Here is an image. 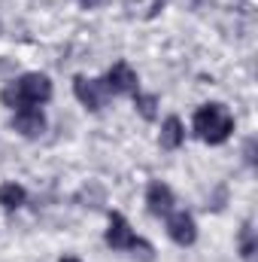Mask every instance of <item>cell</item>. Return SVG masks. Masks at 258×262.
Listing matches in <instances>:
<instances>
[{"mask_svg":"<svg viewBox=\"0 0 258 262\" xmlns=\"http://www.w3.org/2000/svg\"><path fill=\"white\" fill-rule=\"evenodd\" d=\"M52 98V79L46 73H24L18 76L15 82H9L3 92H0V101L12 110H21V107H40Z\"/></svg>","mask_w":258,"mask_h":262,"instance_id":"6da1fadb","label":"cell"},{"mask_svg":"<svg viewBox=\"0 0 258 262\" xmlns=\"http://www.w3.org/2000/svg\"><path fill=\"white\" fill-rule=\"evenodd\" d=\"M194 131L203 143H225L234 131V116L228 113V107L222 104H203L194 113Z\"/></svg>","mask_w":258,"mask_h":262,"instance_id":"7a4b0ae2","label":"cell"},{"mask_svg":"<svg viewBox=\"0 0 258 262\" xmlns=\"http://www.w3.org/2000/svg\"><path fill=\"white\" fill-rule=\"evenodd\" d=\"M107 244H110L113 250H134V256H137V250H140V256H143V259H152V244L134 235V229L128 226V220H125L122 213H110Z\"/></svg>","mask_w":258,"mask_h":262,"instance_id":"3957f363","label":"cell"},{"mask_svg":"<svg viewBox=\"0 0 258 262\" xmlns=\"http://www.w3.org/2000/svg\"><path fill=\"white\" fill-rule=\"evenodd\" d=\"M73 92H76V98H79V104L85 110H100L107 104V95H110L104 79H88V76H76L73 79Z\"/></svg>","mask_w":258,"mask_h":262,"instance_id":"277c9868","label":"cell"},{"mask_svg":"<svg viewBox=\"0 0 258 262\" xmlns=\"http://www.w3.org/2000/svg\"><path fill=\"white\" fill-rule=\"evenodd\" d=\"M167 235L179 244V247H192L197 241V226L189 210H170L167 213Z\"/></svg>","mask_w":258,"mask_h":262,"instance_id":"5b68a950","label":"cell"},{"mask_svg":"<svg viewBox=\"0 0 258 262\" xmlns=\"http://www.w3.org/2000/svg\"><path fill=\"white\" fill-rule=\"evenodd\" d=\"M104 85L113 95H137V73H134V67L128 61H116V64L110 67Z\"/></svg>","mask_w":258,"mask_h":262,"instance_id":"8992f818","label":"cell"},{"mask_svg":"<svg viewBox=\"0 0 258 262\" xmlns=\"http://www.w3.org/2000/svg\"><path fill=\"white\" fill-rule=\"evenodd\" d=\"M12 125H15L18 134H24V137H40L46 131V116L37 107H21V110H15Z\"/></svg>","mask_w":258,"mask_h":262,"instance_id":"52a82bcc","label":"cell"},{"mask_svg":"<svg viewBox=\"0 0 258 262\" xmlns=\"http://www.w3.org/2000/svg\"><path fill=\"white\" fill-rule=\"evenodd\" d=\"M146 204H149V210L155 216H167L173 210V192H170V186L161 183V180H152L149 189H146Z\"/></svg>","mask_w":258,"mask_h":262,"instance_id":"ba28073f","label":"cell"},{"mask_svg":"<svg viewBox=\"0 0 258 262\" xmlns=\"http://www.w3.org/2000/svg\"><path fill=\"white\" fill-rule=\"evenodd\" d=\"M183 140H186V128H183V122H179L176 116H167L164 125H161V146H164V149H179Z\"/></svg>","mask_w":258,"mask_h":262,"instance_id":"9c48e42d","label":"cell"},{"mask_svg":"<svg viewBox=\"0 0 258 262\" xmlns=\"http://www.w3.org/2000/svg\"><path fill=\"white\" fill-rule=\"evenodd\" d=\"M24 198H28V192H24V186H18V183H3V186H0V204H3L6 210H18V207L24 204Z\"/></svg>","mask_w":258,"mask_h":262,"instance_id":"30bf717a","label":"cell"},{"mask_svg":"<svg viewBox=\"0 0 258 262\" xmlns=\"http://www.w3.org/2000/svg\"><path fill=\"white\" fill-rule=\"evenodd\" d=\"M240 256L243 259H252L255 256V229H252V223H246L240 229Z\"/></svg>","mask_w":258,"mask_h":262,"instance_id":"8fae6325","label":"cell"},{"mask_svg":"<svg viewBox=\"0 0 258 262\" xmlns=\"http://www.w3.org/2000/svg\"><path fill=\"white\" fill-rule=\"evenodd\" d=\"M134 107L140 110V116L143 119H155V107H158V101H155V95H134Z\"/></svg>","mask_w":258,"mask_h":262,"instance_id":"7c38bea8","label":"cell"},{"mask_svg":"<svg viewBox=\"0 0 258 262\" xmlns=\"http://www.w3.org/2000/svg\"><path fill=\"white\" fill-rule=\"evenodd\" d=\"M252 152H255V140H246V159H249V162H255Z\"/></svg>","mask_w":258,"mask_h":262,"instance_id":"4fadbf2b","label":"cell"},{"mask_svg":"<svg viewBox=\"0 0 258 262\" xmlns=\"http://www.w3.org/2000/svg\"><path fill=\"white\" fill-rule=\"evenodd\" d=\"M79 3H82V6H85V9H97V6H100V3H104V0H79Z\"/></svg>","mask_w":258,"mask_h":262,"instance_id":"5bb4252c","label":"cell"},{"mask_svg":"<svg viewBox=\"0 0 258 262\" xmlns=\"http://www.w3.org/2000/svg\"><path fill=\"white\" fill-rule=\"evenodd\" d=\"M61 262H79V259H76V256H64Z\"/></svg>","mask_w":258,"mask_h":262,"instance_id":"9a60e30c","label":"cell"}]
</instances>
